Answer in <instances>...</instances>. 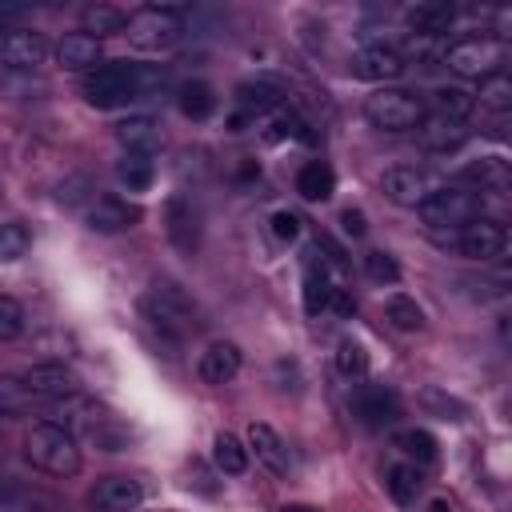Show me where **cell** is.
Instances as JSON below:
<instances>
[{"instance_id": "obj_43", "label": "cell", "mask_w": 512, "mask_h": 512, "mask_svg": "<svg viewBox=\"0 0 512 512\" xmlns=\"http://www.w3.org/2000/svg\"><path fill=\"white\" fill-rule=\"evenodd\" d=\"M272 236L276 240H296L300 236V216L288 212V208H276L272 212Z\"/></svg>"}, {"instance_id": "obj_29", "label": "cell", "mask_w": 512, "mask_h": 512, "mask_svg": "<svg viewBox=\"0 0 512 512\" xmlns=\"http://www.w3.org/2000/svg\"><path fill=\"white\" fill-rule=\"evenodd\" d=\"M176 104H180V112L188 120H208L216 112V92H212L208 80H188V84H180Z\"/></svg>"}, {"instance_id": "obj_13", "label": "cell", "mask_w": 512, "mask_h": 512, "mask_svg": "<svg viewBox=\"0 0 512 512\" xmlns=\"http://www.w3.org/2000/svg\"><path fill=\"white\" fill-rule=\"evenodd\" d=\"M84 220H88V228H92V232L112 236V232H128V228H136V224H140V208H136V204H128V200H124V196H116V192H100V196H92V200H88Z\"/></svg>"}, {"instance_id": "obj_24", "label": "cell", "mask_w": 512, "mask_h": 512, "mask_svg": "<svg viewBox=\"0 0 512 512\" xmlns=\"http://www.w3.org/2000/svg\"><path fill=\"white\" fill-rule=\"evenodd\" d=\"M296 192H300L304 200H312V204L332 200V192H336V172H332V164H328V160H308V164L296 172Z\"/></svg>"}, {"instance_id": "obj_39", "label": "cell", "mask_w": 512, "mask_h": 512, "mask_svg": "<svg viewBox=\"0 0 512 512\" xmlns=\"http://www.w3.org/2000/svg\"><path fill=\"white\" fill-rule=\"evenodd\" d=\"M480 104L484 108H492V112H508L512 108V80H508V72H496V76H488V80H480Z\"/></svg>"}, {"instance_id": "obj_46", "label": "cell", "mask_w": 512, "mask_h": 512, "mask_svg": "<svg viewBox=\"0 0 512 512\" xmlns=\"http://www.w3.org/2000/svg\"><path fill=\"white\" fill-rule=\"evenodd\" d=\"M428 512H456V508H452V504H448V500H444V496H436V500H432V504H428Z\"/></svg>"}, {"instance_id": "obj_10", "label": "cell", "mask_w": 512, "mask_h": 512, "mask_svg": "<svg viewBox=\"0 0 512 512\" xmlns=\"http://www.w3.org/2000/svg\"><path fill=\"white\" fill-rule=\"evenodd\" d=\"M164 236L180 256H196L200 252V212H196L192 196L172 192L164 200Z\"/></svg>"}, {"instance_id": "obj_33", "label": "cell", "mask_w": 512, "mask_h": 512, "mask_svg": "<svg viewBox=\"0 0 512 512\" xmlns=\"http://www.w3.org/2000/svg\"><path fill=\"white\" fill-rule=\"evenodd\" d=\"M116 180L128 188V192H148L152 188V180H156V164H152V156H120V164H116Z\"/></svg>"}, {"instance_id": "obj_42", "label": "cell", "mask_w": 512, "mask_h": 512, "mask_svg": "<svg viewBox=\"0 0 512 512\" xmlns=\"http://www.w3.org/2000/svg\"><path fill=\"white\" fill-rule=\"evenodd\" d=\"M364 272L372 284H396L400 280V264L392 260V252H380V248L364 256Z\"/></svg>"}, {"instance_id": "obj_38", "label": "cell", "mask_w": 512, "mask_h": 512, "mask_svg": "<svg viewBox=\"0 0 512 512\" xmlns=\"http://www.w3.org/2000/svg\"><path fill=\"white\" fill-rule=\"evenodd\" d=\"M32 248V232L20 220H0V260H20Z\"/></svg>"}, {"instance_id": "obj_17", "label": "cell", "mask_w": 512, "mask_h": 512, "mask_svg": "<svg viewBox=\"0 0 512 512\" xmlns=\"http://www.w3.org/2000/svg\"><path fill=\"white\" fill-rule=\"evenodd\" d=\"M240 368H244V356H240V348H236L232 340H212V344L200 352V364H196L200 380L212 384V388L232 384V380L240 376Z\"/></svg>"}, {"instance_id": "obj_3", "label": "cell", "mask_w": 512, "mask_h": 512, "mask_svg": "<svg viewBox=\"0 0 512 512\" xmlns=\"http://www.w3.org/2000/svg\"><path fill=\"white\" fill-rule=\"evenodd\" d=\"M80 92L92 108H120V104L144 96V68L140 64H100V68L84 72Z\"/></svg>"}, {"instance_id": "obj_5", "label": "cell", "mask_w": 512, "mask_h": 512, "mask_svg": "<svg viewBox=\"0 0 512 512\" xmlns=\"http://www.w3.org/2000/svg\"><path fill=\"white\" fill-rule=\"evenodd\" d=\"M504 56H508V48L496 36H468V40H456L452 48H444V64L460 80H488V76L504 72Z\"/></svg>"}, {"instance_id": "obj_44", "label": "cell", "mask_w": 512, "mask_h": 512, "mask_svg": "<svg viewBox=\"0 0 512 512\" xmlns=\"http://www.w3.org/2000/svg\"><path fill=\"white\" fill-rule=\"evenodd\" d=\"M340 228H344V236L360 240V236L368 232V220H364V212H360V208H344V212H340Z\"/></svg>"}, {"instance_id": "obj_32", "label": "cell", "mask_w": 512, "mask_h": 512, "mask_svg": "<svg viewBox=\"0 0 512 512\" xmlns=\"http://www.w3.org/2000/svg\"><path fill=\"white\" fill-rule=\"evenodd\" d=\"M212 464L224 472V476H240L248 468V448L232 436V432H216L212 440Z\"/></svg>"}, {"instance_id": "obj_47", "label": "cell", "mask_w": 512, "mask_h": 512, "mask_svg": "<svg viewBox=\"0 0 512 512\" xmlns=\"http://www.w3.org/2000/svg\"><path fill=\"white\" fill-rule=\"evenodd\" d=\"M280 512H320V508L316 504H284Z\"/></svg>"}, {"instance_id": "obj_8", "label": "cell", "mask_w": 512, "mask_h": 512, "mask_svg": "<svg viewBox=\"0 0 512 512\" xmlns=\"http://www.w3.org/2000/svg\"><path fill=\"white\" fill-rule=\"evenodd\" d=\"M436 240L440 244H456V252L468 256V260H496L508 248V228L500 220H492V216H476L464 228H456L448 236H436Z\"/></svg>"}, {"instance_id": "obj_7", "label": "cell", "mask_w": 512, "mask_h": 512, "mask_svg": "<svg viewBox=\"0 0 512 512\" xmlns=\"http://www.w3.org/2000/svg\"><path fill=\"white\" fill-rule=\"evenodd\" d=\"M184 32V20H180V8H168V4H148V8H136L124 24V36L144 48V52H160V48H172Z\"/></svg>"}, {"instance_id": "obj_15", "label": "cell", "mask_w": 512, "mask_h": 512, "mask_svg": "<svg viewBox=\"0 0 512 512\" xmlns=\"http://www.w3.org/2000/svg\"><path fill=\"white\" fill-rule=\"evenodd\" d=\"M48 56H52V48H48V40H44L40 32L20 28V32L0 36V64H4V68L32 72V68H44V64H48Z\"/></svg>"}, {"instance_id": "obj_25", "label": "cell", "mask_w": 512, "mask_h": 512, "mask_svg": "<svg viewBox=\"0 0 512 512\" xmlns=\"http://www.w3.org/2000/svg\"><path fill=\"white\" fill-rule=\"evenodd\" d=\"M460 176H464L468 184H476L480 192H504V188L512 184V168H508L504 156H484V160L468 164Z\"/></svg>"}, {"instance_id": "obj_21", "label": "cell", "mask_w": 512, "mask_h": 512, "mask_svg": "<svg viewBox=\"0 0 512 512\" xmlns=\"http://www.w3.org/2000/svg\"><path fill=\"white\" fill-rule=\"evenodd\" d=\"M116 140H120V148L128 156H152L164 144L160 124L152 116H128L124 124H116Z\"/></svg>"}, {"instance_id": "obj_26", "label": "cell", "mask_w": 512, "mask_h": 512, "mask_svg": "<svg viewBox=\"0 0 512 512\" xmlns=\"http://www.w3.org/2000/svg\"><path fill=\"white\" fill-rule=\"evenodd\" d=\"M80 24H84V36L104 40V36H124L128 16H124L116 4H88V8L80 12Z\"/></svg>"}, {"instance_id": "obj_37", "label": "cell", "mask_w": 512, "mask_h": 512, "mask_svg": "<svg viewBox=\"0 0 512 512\" xmlns=\"http://www.w3.org/2000/svg\"><path fill=\"white\" fill-rule=\"evenodd\" d=\"M420 136H424V148H432V152H448V148H456V144H464V124H452V120H432L428 128H420Z\"/></svg>"}, {"instance_id": "obj_30", "label": "cell", "mask_w": 512, "mask_h": 512, "mask_svg": "<svg viewBox=\"0 0 512 512\" xmlns=\"http://www.w3.org/2000/svg\"><path fill=\"white\" fill-rule=\"evenodd\" d=\"M280 84H272V80H244V84H236V104H240V112H268V108H276L280 104Z\"/></svg>"}, {"instance_id": "obj_4", "label": "cell", "mask_w": 512, "mask_h": 512, "mask_svg": "<svg viewBox=\"0 0 512 512\" xmlns=\"http://www.w3.org/2000/svg\"><path fill=\"white\" fill-rule=\"evenodd\" d=\"M424 100L408 88H376L368 100H364V120L380 132H408V128H420L424 124Z\"/></svg>"}, {"instance_id": "obj_20", "label": "cell", "mask_w": 512, "mask_h": 512, "mask_svg": "<svg viewBox=\"0 0 512 512\" xmlns=\"http://www.w3.org/2000/svg\"><path fill=\"white\" fill-rule=\"evenodd\" d=\"M56 60H60V68H68V72H92V68L104 64V48H100V40H92V36H84V32H68V36L56 44Z\"/></svg>"}, {"instance_id": "obj_35", "label": "cell", "mask_w": 512, "mask_h": 512, "mask_svg": "<svg viewBox=\"0 0 512 512\" xmlns=\"http://www.w3.org/2000/svg\"><path fill=\"white\" fill-rule=\"evenodd\" d=\"M0 512H52V504L24 484L0 480Z\"/></svg>"}, {"instance_id": "obj_22", "label": "cell", "mask_w": 512, "mask_h": 512, "mask_svg": "<svg viewBox=\"0 0 512 512\" xmlns=\"http://www.w3.org/2000/svg\"><path fill=\"white\" fill-rule=\"evenodd\" d=\"M332 276H328V268H324V260H320V248H312L308 252V268H304V312L308 316H320L328 304H332Z\"/></svg>"}, {"instance_id": "obj_31", "label": "cell", "mask_w": 512, "mask_h": 512, "mask_svg": "<svg viewBox=\"0 0 512 512\" xmlns=\"http://www.w3.org/2000/svg\"><path fill=\"white\" fill-rule=\"evenodd\" d=\"M384 320H388L396 332H420V328H424V308H420L412 296L396 292V296L384 300Z\"/></svg>"}, {"instance_id": "obj_28", "label": "cell", "mask_w": 512, "mask_h": 512, "mask_svg": "<svg viewBox=\"0 0 512 512\" xmlns=\"http://www.w3.org/2000/svg\"><path fill=\"white\" fill-rule=\"evenodd\" d=\"M396 448H400V452L408 456V464H416V468H432V464L440 460L436 436L424 432V428H404V432H396Z\"/></svg>"}, {"instance_id": "obj_9", "label": "cell", "mask_w": 512, "mask_h": 512, "mask_svg": "<svg viewBox=\"0 0 512 512\" xmlns=\"http://www.w3.org/2000/svg\"><path fill=\"white\" fill-rule=\"evenodd\" d=\"M348 412L356 416V424H364L368 432H384L400 420V396L388 384H356Z\"/></svg>"}, {"instance_id": "obj_40", "label": "cell", "mask_w": 512, "mask_h": 512, "mask_svg": "<svg viewBox=\"0 0 512 512\" xmlns=\"http://www.w3.org/2000/svg\"><path fill=\"white\" fill-rule=\"evenodd\" d=\"M336 372H340L344 380H360V376L368 372V352H364V344L340 340V348H336Z\"/></svg>"}, {"instance_id": "obj_1", "label": "cell", "mask_w": 512, "mask_h": 512, "mask_svg": "<svg viewBox=\"0 0 512 512\" xmlns=\"http://www.w3.org/2000/svg\"><path fill=\"white\" fill-rule=\"evenodd\" d=\"M140 316L168 344H180V340H188L192 332L204 328V316H200L196 300L180 284H172V280H152L140 292Z\"/></svg>"}, {"instance_id": "obj_34", "label": "cell", "mask_w": 512, "mask_h": 512, "mask_svg": "<svg viewBox=\"0 0 512 512\" xmlns=\"http://www.w3.org/2000/svg\"><path fill=\"white\" fill-rule=\"evenodd\" d=\"M420 408L428 412V416H440V420H464L468 416V404L464 400H456L452 392H444V388H436V384H428V388H420Z\"/></svg>"}, {"instance_id": "obj_18", "label": "cell", "mask_w": 512, "mask_h": 512, "mask_svg": "<svg viewBox=\"0 0 512 512\" xmlns=\"http://www.w3.org/2000/svg\"><path fill=\"white\" fill-rule=\"evenodd\" d=\"M248 452L256 456V464H264L272 476H288L292 468V456H288V444L280 440V432L264 420H252L248 424Z\"/></svg>"}, {"instance_id": "obj_2", "label": "cell", "mask_w": 512, "mask_h": 512, "mask_svg": "<svg viewBox=\"0 0 512 512\" xmlns=\"http://www.w3.org/2000/svg\"><path fill=\"white\" fill-rule=\"evenodd\" d=\"M24 456H28L32 468H40L48 476H60V480L80 472V444L56 420H40L24 432Z\"/></svg>"}, {"instance_id": "obj_41", "label": "cell", "mask_w": 512, "mask_h": 512, "mask_svg": "<svg viewBox=\"0 0 512 512\" xmlns=\"http://www.w3.org/2000/svg\"><path fill=\"white\" fill-rule=\"evenodd\" d=\"M20 332H24V308H20L16 296H4L0 292V344L20 340Z\"/></svg>"}, {"instance_id": "obj_6", "label": "cell", "mask_w": 512, "mask_h": 512, "mask_svg": "<svg viewBox=\"0 0 512 512\" xmlns=\"http://www.w3.org/2000/svg\"><path fill=\"white\" fill-rule=\"evenodd\" d=\"M416 212H420V220H424L432 232H440V228L456 232V228H464L468 220L480 216V196L468 192V188H460V184H444V188L428 192V196L416 204Z\"/></svg>"}, {"instance_id": "obj_23", "label": "cell", "mask_w": 512, "mask_h": 512, "mask_svg": "<svg viewBox=\"0 0 512 512\" xmlns=\"http://www.w3.org/2000/svg\"><path fill=\"white\" fill-rule=\"evenodd\" d=\"M384 488H388V496H392L396 508H416V500H420V492H424V472H420L416 464L400 460V464H392V468L384 472Z\"/></svg>"}, {"instance_id": "obj_14", "label": "cell", "mask_w": 512, "mask_h": 512, "mask_svg": "<svg viewBox=\"0 0 512 512\" xmlns=\"http://www.w3.org/2000/svg\"><path fill=\"white\" fill-rule=\"evenodd\" d=\"M96 512H140L144 504V484L136 476H100L88 492Z\"/></svg>"}, {"instance_id": "obj_12", "label": "cell", "mask_w": 512, "mask_h": 512, "mask_svg": "<svg viewBox=\"0 0 512 512\" xmlns=\"http://www.w3.org/2000/svg\"><path fill=\"white\" fill-rule=\"evenodd\" d=\"M404 68H408V60L392 44H364L348 60V72L356 80H368V84H392L404 76Z\"/></svg>"}, {"instance_id": "obj_19", "label": "cell", "mask_w": 512, "mask_h": 512, "mask_svg": "<svg viewBox=\"0 0 512 512\" xmlns=\"http://www.w3.org/2000/svg\"><path fill=\"white\" fill-rule=\"evenodd\" d=\"M452 20H456V4L448 0H424L404 12V24L412 28V36H432V40H440L452 28Z\"/></svg>"}, {"instance_id": "obj_16", "label": "cell", "mask_w": 512, "mask_h": 512, "mask_svg": "<svg viewBox=\"0 0 512 512\" xmlns=\"http://www.w3.org/2000/svg\"><path fill=\"white\" fill-rule=\"evenodd\" d=\"M380 192H384L396 208H416L432 188H428V180H424L420 168H412V164H392V168H384V176H380Z\"/></svg>"}, {"instance_id": "obj_27", "label": "cell", "mask_w": 512, "mask_h": 512, "mask_svg": "<svg viewBox=\"0 0 512 512\" xmlns=\"http://www.w3.org/2000/svg\"><path fill=\"white\" fill-rule=\"evenodd\" d=\"M432 104H436V116H440V120L464 124V120L472 116V108H476V96H472L468 88H460V84H444V88L432 92Z\"/></svg>"}, {"instance_id": "obj_36", "label": "cell", "mask_w": 512, "mask_h": 512, "mask_svg": "<svg viewBox=\"0 0 512 512\" xmlns=\"http://www.w3.org/2000/svg\"><path fill=\"white\" fill-rule=\"evenodd\" d=\"M32 404H36V400H32V392L24 388L20 376H0V416H4V420L24 416Z\"/></svg>"}, {"instance_id": "obj_45", "label": "cell", "mask_w": 512, "mask_h": 512, "mask_svg": "<svg viewBox=\"0 0 512 512\" xmlns=\"http://www.w3.org/2000/svg\"><path fill=\"white\" fill-rule=\"evenodd\" d=\"M20 12H24V8H12V4H0V32H4V24H8V20H16Z\"/></svg>"}, {"instance_id": "obj_11", "label": "cell", "mask_w": 512, "mask_h": 512, "mask_svg": "<svg viewBox=\"0 0 512 512\" xmlns=\"http://www.w3.org/2000/svg\"><path fill=\"white\" fill-rule=\"evenodd\" d=\"M24 388L32 392L36 404H56V400H72L80 392V376L60 364V360H44V364H32L24 376Z\"/></svg>"}]
</instances>
